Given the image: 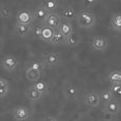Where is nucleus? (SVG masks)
<instances>
[{
	"label": "nucleus",
	"instance_id": "6",
	"mask_svg": "<svg viewBox=\"0 0 121 121\" xmlns=\"http://www.w3.org/2000/svg\"><path fill=\"white\" fill-rule=\"evenodd\" d=\"M35 17L34 13L28 9H21L16 13V22L26 23V25H33Z\"/></svg>",
	"mask_w": 121,
	"mask_h": 121
},
{
	"label": "nucleus",
	"instance_id": "32",
	"mask_svg": "<svg viewBox=\"0 0 121 121\" xmlns=\"http://www.w3.org/2000/svg\"><path fill=\"white\" fill-rule=\"evenodd\" d=\"M57 1H58V0H57Z\"/></svg>",
	"mask_w": 121,
	"mask_h": 121
},
{
	"label": "nucleus",
	"instance_id": "2",
	"mask_svg": "<svg viewBox=\"0 0 121 121\" xmlns=\"http://www.w3.org/2000/svg\"><path fill=\"white\" fill-rule=\"evenodd\" d=\"M42 62L45 64V66L48 67H57L61 64V58L58 53L55 52H45L42 56Z\"/></svg>",
	"mask_w": 121,
	"mask_h": 121
},
{
	"label": "nucleus",
	"instance_id": "31",
	"mask_svg": "<svg viewBox=\"0 0 121 121\" xmlns=\"http://www.w3.org/2000/svg\"><path fill=\"white\" fill-rule=\"evenodd\" d=\"M42 121H58V119L53 116H45L44 118L42 119Z\"/></svg>",
	"mask_w": 121,
	"mask_h": 121
},
{
	"label": "nucleus",
	"instance_id": "14",
	"mask_svg": "<svg viewBox=\"0 0 121 121\" xmlns=\"http://www.w3.org/2000/svg\"><path fill=\"white\" fill-rule=\"evenodd\" d=\"M42 74H43V71L31 68V67H26V78H28V80H30V82H37V80H40Z\"/></svg>",
	"mask_w": 121,
	"mask_h": 121
},
{
	"label": "nucleus",
	"instance_id": "25",
	"mask_svg": "<svg viewBox=\"0 0 121 121\" xmlns=\"http://www.w3.org/2000/svg\"><path fill=\"white\" fill-rule=\"evenodd\" d=\"M12 16V11L10 7L6 4L0 5V17L3 19H10Z\"/></svg>",
	"mask_w": 121,
	"mask_h": 121
},
{
	"label": "nucleus",
	"instance_id": "24",
	"mask_svg": "<svg viewBox=\"0 0 121 121\" xmlns=\"http://www.w3.org/2000/svg\"><path fill=\"white\" fill-rule=\"evenodd\" d=\"M42 6L49 13L56 12V9L58 8V1H57V0H45V1L42 3Z\"/></svg>",
	"mask_w": 121,
	"mask_h": 121
},
{
	"label": "nucleus",
	"instance_id": "23",
	"mask_svg": "<svg viewBox=\"0 0 121 121\" xmlns=\"http://www.w3.org/2000/svg\"><path fill=\"white\" fill-rule=\"evenodd\" d=\"M111 26L113 30L121 33V12L113 14L112 18H111Z\"/></svg>",
	"mask_w": 121,
	"mask_h": 121
},
{
	"label": "nucleus",
	"instance_id": "21",
	"mask_svg": "<svg viewBox=\"0 0 121 121\" xmlns=\"http://www.w3.org/2000/svg\"><path fill=\"white\" fill-rule=\"evenodd\" d=\"M108 80L111 85H121V70H112L108 74Z\"/></svg>",
	"mask_w": 121,
	"mask_h": 121
},
{
	"label": "nucleus",
	"instance_id": "12",
	"mask_svg": "<svg viewBox=\"0 0 121 121\" xmlns=\"http://www.w3.org/2000/svg\"><path fill=\"white\" fill-rule=\"evenodd\" d=\"M60 17H61L63 21H66V22H72L76 19V16H77V12L75 11L74 8L72 7H65L63 8L61 11L58 12Z\"/></svg>",
	"mask_w": 121,
	"mask_h": 121
},
{
	"label": "nucleus",
	"instance_id": "28",
	"mask_svg": "<svg viewBox=\"0 0 121 121\" xmlns=\"http://www.w3.org/2000/svg\"><path fill=\"white\" fill-rule=\"evenodd\" d=\"M28 67H31V68L40 70V71H44L45 68V64L40 60H32V61L28 62Z\"/></svg>",
	"mask_w": 121,
	"mask_h": 121
},
{
	"label": "nucleus",
	"instance_id": "29",
	"mask_svg": "<svg viewBox=\"0 0 121 121\" xmlns=\"http://www.w3.org/2000/svg\"><path fill=\"white\" fill-rule=\"evenodd\" d=\"M41 32H42V26H36V28H34V29H33L32 34H34V35H35L37 38H40Z\"/></svg>",
	"mask_w": 121,
	"mask_h": 121
},
{
	"label": "nucleus",
	"instance_id": "13",
	"mask_svg": "<svg viewBox=\"0 0 121 121\" xmlns=\"http://www.w3.org/2000/svg\"><path fill=\"white\" fill-rule=\"evenodd\" d=\"M82 41V37L78 33L76 32H73L71 35H69L68 37H66V40H65V45H67L70 48H74L77 45L80 43Z\"/></svg>",
	"mask_w": 121,
	"mask_h": 121
},
{
	"label": "nucleus",
	"instance_id": "9",
	"mask_svg": "<svg viewBox=\"0 0 121 121\" xmlns=\"http://www.w3.org/2000/svg\"><path fill=\"white\" fill-rule=\"evenodd\" d=\"M120 110H121L120 103L115 99L106 103L103 107V112L106 114H109V115H116V114H118L120 112Z\"/></svg>",
	"mask_w": 121,
	"mask_h": 121
},
{
	"label": "nucleus",
	"instance_id": "27",
	"mask_svg": "<svg viewBox=\"0 0 121 121\" xmlns=\"http://www.w3.org/2000/svg\"><path fill=\"white\" fill-rule=\"evenodd\" d=\"M115 100H121V85H111L110 89Z\"/></svg>",
	"mask_w": 121,
	"mask_h": 121
},
{
	"label": "nucleus",
	"instance_id": "8",
	"mask_svg": "<svg viewBox=\"0 0 121 121\" xmlns=\"http://www.w3.org/2000/svg\"><path fill=\"white\" fill-rule=\"evenodd\" d=\"M79 94L78 88L73 83H66L63 89V96L68 101H74L77 99Z\"/></svg>",
	"mask_w": 121,
	"mask_h": 121
},
{
	"label": "nucleus",
	"instance_id": "18",
	"mask_svg": "<svg viewBox=\"0 0 121 121\" xmlns=\"http://www.w3.org/2000/svg\"><path fill=\"white\" fill-rule=\"evenodd\" d=\"M10 92V83L4 77L0 76V99L5 98Z\"/></svg>",
	"mask_w": 121,
	"mask_h": 121
},
{
	"label": "nucleus",
	"instance_id": "5",
	"mask_svg": "<svg viewBox=\"0 0 121 121\" xmlns=\"http://www.w3.org/2000/svg\"><path fill=\"white\" fill-rule=\"evenodd\" d=\"M17 66H18V59L15 56L7 55L3 57L1 60V67L7 72H12L13 70L16 69Z\"/></svg>",
	"mask_w": 121,
	"mask_h": 121
},
{
	"label": "nucleus",
	"instance_id": "10",
	"mask_svg": "<svg viewBox=\"0 0 121 121\" xmlns=\"http://www.w3.org/2000/svg\"><path fill=\"white\" fill-rule=\"evenodd\" d=\"M34 26L33 25H26V23L16 22L14 26V32L21 38H26L30 34H32Z\"/></svg>",
	"mask_w": 121,
	"mask_h": 121
},
{
	"label": "nucleus",
	"instance_id": "19",
	"mask_svg": "<svg viewBox=\"0 0 121 121\" xmlns=\"http://www.w3.org/2000/svg\"><path fill=\"white\" fill-rule=\"evenodd\" d=\"M57 31H59L61 34H63L65 37H68L69 35H71V34L74 32V30H73V26L70 22L62 21L61 25L59 26V28H58Z\"/></svg>",
	"mask_w": 121,
	"mask_h": 121
},
{
	"label": "nucleus",
	"instance_id": "26",
	"mask_svg": "<svg viewBox=\"0 0 121 121\" xmlns=\"http://www.w3.org/2000/svg\"><path fill=\"white\" fill-rule=\"evenodd\" d=\"M99 95H100L101 102H103L104 104L108 103V102H110V101H112L114 99L113 95H112V93H111L110 90H104L101 93H99Z\"/></svg>",
	"mask_w": 121,
	"mask_h": 121
},
{
	"label": "nucleus",
	"instance_id": "17",
	"mask_svg": "<svg viewBox=\"0 0 121 121\" xmlns=\"http://www.w3.org/2000/svg\"><path fill=\"white\" fill-rule=\"evenodd\" d=\"M55 33V30H53L51 28H49V26H42V32H41V35H40V40H42V41L44 42H47L49 43L51 41L53 35H54Z\"/></svg>",
	"mask_w": 121,
	"mask_h": 121
},
{
	"label": "nucleus",
	"instance_id": "22",
	"mask_svg": "<svg viewBox=\"0 0 121 121\" xmlns=\"http://www.w3.org/2000/svg\"><path fill=\"white\" fill-rule=\"evenodd\" d=\"M33 88L36 89L38 92H40L42 95L49 93V86L44 80H37V82H35L33 83Z\"/></svg>",
	"mask_w": 121,
	"mask_h": 121
},
{
	"label": "nucleus",
	"instance_id": "1",
	"mask_svg": "<svg viewBox=\"0 0 121 121\" xmlns=\"http://www.w3.org/2000/svg\"><path fill=\"white\" fill-rule=\"evenodd\" d=\"M76 22L82 29H92L97 23V17L91 10H82L77 13Z\"/></svg>",
	"mask_w": 121,
	"mask_h": 121
},
{
	"label": "nucleus",
	"instance_id": "7",
	"mask_svg": "<svg viewBox=\"0 0 121 121\" xmlns=\"http://www.w3.org/2000/svg\"><path fill=\"white\" fill-rule=\"evenodd\" d=\"M83 103H85L86 106L92 107V108L98 107L100 105V103H101L99 93H97V92H89V93L85 94V96H83Z\"/></svg>",
	"mask_w": 121,
	"mask_h": 121
},
{
	"label": "nucleus",
	"instance_id": "16",
	"mask_svg": "<svg viewBox=\"0 0 121 121\" xmlns=\"http://www.w3.org/2000/svg\"><path fill=\"white\" fill-rule=\"evenodd\" d=\"M26 98H28V100L31 101V102H37V101L41 100L44 95H42V94L38 92L36 89H34L32 86L26 91Z\"/></svg>",
	"mask_w": 121,
	"mask_h": 121
},
{
	"label": "nucleus",
	"instance_id": "4",
	"mask_svg": "<svg viewBox=\"0 0 121 121\" xmlns=\"http://www.w3.org/2000/svg\"><path fill=\"white\" fill-rule=\"evenodd\" d=\"M61 22H62V18L60 17L58 12H50L48 16L46 17V19L43 22V26H49V28L57 31L59 26L61 25Z\"/></svg>",
	"mask_w": 121,
	"mask_h": 121
},
{
	"label": "nucleus",
	"instance_id": "15",
	"mask_svg": "<svg viewBox=\"0 0 121 121\" xmlns=\"http://www.w3.org/2000/svg\"><path fill=\"white\" fill-rule=\"evenodd\" d=\"M34 13V17H35V21H38V22H41L43 23V22L46 19V17L48 16L49 12L46 10V9L43 7L42 5L38 6L35 10L33 11Z\"/></svg>",
	"mask_w": 121,
	"mask_h": 121
},
{
	"label": "nucleus",
	"instance_id": "20",
	"mask_svg": "<svg viewBox=\"0 0 121 121\" xmlns=\"http://www.w3.org/2000/svg\"><path fill=\"white\" fill-rule=\"evenodd\" d=\"M65 40H66V37L61 34L59 31H55L54 35H53L51 41L49 42V44L51 45H62V44H65Z\"/></svg>",
	"mask_w": 121,
	"mask_h": 121
},
{
	"label": "nucleus",
	"instance_id": "30",
	"mask_svg": "<svg viewBox=\"0 0 121 121\" xmlns=\"http://www.w3.org/2000/svg\"><path fill=\"white\" fill-rule=\"evenodd\" d=\"M97 1H98V0H83V2H85V4L86 6H92L94 4H96Z\"/></svg>",
	"mask_w": 121,
	"mask_h": 121
},
{
	"label": "nucleus",
	"instance_id": "3",
	"mask_svg": "<svg viewBox=\"0 0 121 121\" xmlns=\"http://www.w3.org/2000/svg\"><path fill=\"white\" fill-rule=\"evenodd\" d=\"M92 49L98 52H104L108 49L109 43L105 37L103 36H95L92 39V43H91Z\"/></svg>",
	"mask_w": 121,
	"mask_h": 121
},
{
	"label": "nucleus",
	"instance_id": "11",
	"mask_svg": "<svg viewBox=\"0 0 121 121\" xmlns=\"http://www.w3.org/2000/svg\"><path fill=\"white\" fill-rule=\"evenodd\" d=\"M13 118L15 121H26L30 117V111L25 106H17L12 111Z\"/></svg>",
	"mask_w": 121,
	"mask_h": 121
}]
</instances>
